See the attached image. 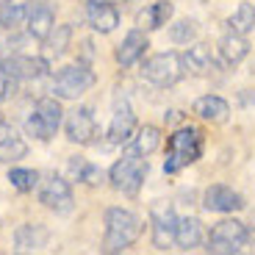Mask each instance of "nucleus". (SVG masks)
Returning a JSON list of instances; mask_svg holds the SVG:
<instances>
[{"label": "nucleus", "mask_w": 255, "mask_h": 255, "mask_svg": "<svg viewBox=\"0 0 255 255\" xmlns=\"http://www.w3.org/2000/svg\"><path fill=\"white\" fill-rule=\"evenodd\" d=\"M141 219L136 217L133 211L128 208H109L106 211V242L103 250L106 253H122L128 250L136 239L141 236Z\"/></svg>", "instance_id": "nucleus-1"}, {"label": "nucleus", "mask_w": 255, "mask_h": 255, "mask_svg": "<svg viewBox=\"0 0 255 255\" xmlns=\"http://www.w3.org/2000/svg\"><path fill=\"white\" fill-rule=\"evenodd\" d=\"M203 155V133L197 128H180L169 136V147H166V161H164V172L175 175L183 166L194 164Z\"/></svg>", "instance_id": "nucleus-2"}, {"label": "nucleus", "mask_w": 255, "mask_h": 255, "mask_svg": "<svg viewBox=\"0 0 255 255\" xmlns=\"http://www.w3.org/2000/svg\"><path fill=\"white\" fill-rule=\"evenodd\" d=\"M147 169H150V166H147V158L128 153L122 161H117V164L111 166L109 180L117 191H122L128 197H136L141 183H144V178H147Z\"/></svg>", "instance_id": "nucleus-3"}, {"label": "nucleus", "mask_w": 255, "mask_h": 255, "mask_svg": "<svg viewBox=\"0 0 255 255\" xmlns=\"http://www.w3.org/2000/svg\"><path fill=\"white\" fill-rule=\"evenodd\" d=\"M186 67H183V56L178 53H158V56H150L141 64V78L153 86H175V83L183 78Z\"/></svg>", "instance_id": "nucleus-4"}, {"label": "nucleus", "mask_w": 255, "mask_h": 255, "mask_svg": "<svg viewBox=\"0 0 255 255\" xmlns=\"http://www.w3.org/2000/svg\"><path fill=\"white\" fill-rule=\"evenodd\" d=\"M250 242V230L244 222L239 219H222L219 225H214L208 236V253H217V255H233V253H242Z\"/></svg>", "instance_id": "nucleus-5"}, {"label": "nucleus", "mask_w": 255, "mask_h": 255, "mask_svg": "<svg viewBox=\"0 0 255 255\" xmlns=\"http://www.w3.org/2000/svg\"><path fill=\"white\" fill-rule=\"evenodd\" d=\"M61 106H58L56 97H45V100H39L36 106H33V111L28 114L25 120V130L33 136V139H53L58 130V125H61Z\"/></svg>", "instance_id": "nucleus-6"}, {"label": "nucleus", "mask_w": 255, "mask_h": 255, "mask_svg": "<svg viewBox=\"0 0 255 255\" xmlns=\"http://www.w3.org/2000/svg\"><path fill=\"white\" fill-rule=\"evenodd\" d=\"M95 86V72L83 64H72V67H64L61 72L53 81V97H61V100H75L83 92H89Z\"/></svg>", "instance_id": "nucleus-7"}, {"label": "nucleus", "mask_w": 255, "mask_h": 255, "mask_svg": "<svg viewBox=\"0 0 255 255\" xmlns=\"http://www.w3.org/2000/svg\"><path fill=\"white\" fill-rule=\"evenodd\" d=\"M150 222H153V244L155 250H169L178 233V214L169 203L158 200L150 205Z\"/></svg>", "instance_id": "nucleus-8"}, {"label": "nucleus", "mask_w": 255, "mask_h": 255, "mask_svg": "<svg viewBox=\"0 0 255 255\" xmlns=\"http://www.w3.org/2000/svg\"><path fill=\"white\" fill-rule=\"evenodd\" d=\"M39 203L45 205V208L56 211V214H70L72 211V189H70V183H67L64 178L50 175V178L42 183V189H39Z\"/></svg>", "instance_id": "nucleus-9"}, {"label": "nucleus", "mask_w": 255, "mask_h": 255, "mask_svg": "<svg viewBox=\"0 0 255 255\" xmlns=\"http://www.w3.org/2000/svg\"><path fill=\"white\" fill-rule=\"evenodd\" d=\"M64 128H67V139L78 141V144H92V141H97V136H100L92 109H75L67 117V125Z\"/></svg>", "instance_id": "nucleus-10"}, {"label": "nucleus", "mask_w": 255, "mask_h": 255, "mask_svg": "<svg viewBox=\"0 0 255 255\" xmlns=\"http://www.w3.org/2000/svg\"><path fill=\"white\" fill-rule=\"evenodd\" d=\"M136 133V114L130 111L125 100L117 103L114 117H111V125H109V141L111 144H125L128 139H133Z\"/></svg>", "instance_id": "nucleus-11"}, {"label": "nucleus", "mask_w": 255, "mask_h": 255, "mask_svg": "<svg viewBox=\"0 0 255 255\" xmlns=\"http://www.w3.org/2000/svg\"><path fill=\"white\" fill-rule=\"evenodd\" d=\"M86 22L95 28L97 33H111L120 25V11L109 0H92L86 6Z\"/></svg>", "instance_id": "nucleus-12"}, {"label": "nucleus", "mask_w": 255, "mask_h": 255, "mask_svg": "<svg viewBox=\"0 0 255 255\" xmlns=\"http://www.w3.org/2000/svg\"><path fill=\"white\" fill-rule=\"evenodd\" d=\"M205 208L217 211V214H233V211L244 208V200L239 191H233L230 186H211L205 189Z\"/></svg>", "instance_id": "nucleus-13"}, {"label": "nucleus", "mask_w": 255, "mask_h": 255, "mask_svg": "<svg viewBox=\"0 0 255 255\" xmlns=\"http://www.w3.org/2000/svg\"><path fill=\"white\" fill-rule=\"evenodd\" d=\"M172 3L169 0H153L150 6H144L139 14H136V25L141 28V31H155V28L166 25L169 22V17H172Z\"/></svg>", "instance_id": "nucleus-14"}, {"label": "nucleus", "mask_w": 255, "mask_h": 255, "mask_svg": "<svg viewBox=\"0 0 255 255\" xmlns=\"http://www.w3.org/2000/svg\"><path fill=\"white\" fill-rule=\"evenodd\" d=\"M28 155V144L17 136L11 125H0V164H14V161L25 158Z\"/></svg>", "instance_id": "nucleus-15"}, {"label": "nucleus", "mask_w": 255, "mask_h": 255, "mask_svg": "<svg viewBox=\"0 0 255 255\" xmlns=\"http://www.w3.org/2000/svg\"><path fill=\"white\" fill-rule=\"evenodd\" d=\"M53 28H56V14H53V6H47V3H39V6L31 8V14H28V36L33 39H47L53 33Z\"/></svg>", "instance_id": "nucleus-16"}, {"label": "nucleus", "mask_w": 255, "mask_h": 255, "mask_svg": "<svg viewBox=\"0 0 255 255\" xmlns=\"http://www.w3.org/2000/svg\"><path fill=\"white\" fill-rule=\"evenodd\" d=\"M6 72L11 78H19V81H31V78H39L42 72L47 70V64L36 56H11L3 61Z\"/></svg>", "instance_id": "nucleus-17"}, {"label": "nucleus", "mask_w": 255, "mask_h": 255, "mask_svg": "<svg viewBox=\"0 0 255 255\" xmlns=\"http://www.w3.org/2000/svg\"><path fill=\"white\" fill-rule=\"evenodd\" d=\"M147 36L141 28H136V31H130L125 39H122V45L117 47V61L122 64V67H130V64H136L141 56H144L147 50Z\"/></svg>", "instance_id": "nucleus-18"}, {"label": "nucleus", "mask_w": 255, "mask_h": 255, "mask_svg": "<svg viewBox=\"0 0 255 255\" xmlns=\"http://www.w3.org/2000/svg\"><path fill=\"white\" fill-rule=\"evenodd\" d=\"M194 114H197L200 120H205V122L219 125V122L228 120L230 106H228V100H222V97H217V95H205V97H200V100L194 103Z\"/></svg>", "instance_id": "nucleus-19"}, {"label": "nucleus", "mask_w": 255, "mask_h": 255, "mask_svg": "<svg viewBox=\"0 0 255 255\" xmlns=\"http://www.w3.org/2000/svg\"><path fill=\"white\" fill-rule=\"evenodd\" d=\"M31 8H33V0H0V25L17 28L19 22H28Z\"/></svg>", "instance_id": "nucleus-20"}, {"label": "nucleus", "mask_w": 255, "mask_h": 255, "mask_svg": "<svg viewBox=\"0 0 255 255\" xmlns=\"http://www.w3.org/2000/svg\"><path fill=\"white\" fill-rule=\"evenodd\" d=\"M219 53H222V61L225 64H239L247 58L250 53V45L244 33H236V31H228L222 39H219Z\"/></svg>", "instance_id": "nucleus-21"}, {"label": "nucleus", "mask_w": 255, "mask_h": 255, "mask_svg": "<svg viewBox=\"0 0 255 255\" xmlns=\"http://www.w3.org/2000/svg\"><path fill=\"white\" fill-rule=\"evenodd\" d=\"M205 239V230H203V222L194 217H186V219H178V233H175V242H178L180 250H194L200 247Z\"/></svg>", "instance_id": "nucleus-22"}, {"label": "nucleus", "mask_w": 255, "mask_h": 255, "mask_svg": "<svg viewBox=\"0 0 255 255\" xmlns=\"http://www.w3.org/2000/svg\"><path fill=\"white\" fill-rule=\"evenodd\" d=\"M161 144V130L155 125H141L139 130H136L133 141H130V150L128 153L133 155H141V158H147L150 153H155Z\"/></svg>", "instance_id": "nucleus-23"}, {"label": "nucleus", "mask_w": 255, "mask_h": 255, "mask_svg": "<svg viewBox=\"0 0 255 255\" xmlns=\"http://www.w3.org/2000/svg\"><path fill=\"white\" fill-rule=\"evenodd\" d=\"M183 67L191 72V75H208L214 70V56H211L208 45H194L186 50L183 56Z\"/></svg>", "instance_id": "nucleus-24"}, {"label": "nucleus", "mask_w": 255, "mask_h": 255, "mask_svg": "<svg viewBox=\"0 0 255 255\" xmlns=\"http://www.w3.org/2000/svg\"><path fill=\"white\" fill-rule=\"evenodd\" d=\"M47 242V230L39 228V225H22L17 230V239H14V250L17 253H33V250L45 247Z\"/></svg>", "instance_id": "nucleus-25"}, {"label": "nucleus", "mask_w": 255, "mask_h": 255, "mask_svg": "<svg viewBox=\"0 0 255 255\" xmlns=\"http://www.w3.org/2000/svg\"><path fill=\"white\" fill-rule=\"evenodd\" d=\"M70 175L75 180H81V183H89V186H97L103 183V169H97L95 164H89L86 158H72L70 161Z\"/></svg>", "instance_id": "nucleus-26"}, {"label": "nucleus", "mask_w": 255, "mask_h": 255, "mask_svg": "<svg viewBox=\"0 0 255 255\" xmlns=\"http://www.w3.org/2000/svg\"><path fill=\"white\" fill-rule=\"evenodd\" d=\"M230 31L236 33H244L247 36L250 31H255V6H250V3H242V6L233 11V17L228 19Z\"/></svg>", "instance_id": "nucleus-27"}, {"label": "nucleus", "mask_w": 255, "mask_h": 255, "mask_svg": "<svg viewBox=\"0 0 255 255\" xmlns=\"http://www.w3.org/2000/svg\"><path fill=\"white\" fill-rule=\"evenodd\" d=\"M169 36H172V42H178V45H189L191 39L197 36V22H194V19H180V22H175V25L169 28Z\"/></svg>", "instance_id": "nucleus-28"}, {"label": "nucleus", "mask_w": 255, "mask_h": 255, "mask_svg": "<svg viewBox=\"0 0 255 255\" xmlns=\"http://www.w3.org/2000/svg\"><path fill=\"white\" fill-rule=\"evenodd\" d=\"M8 180H11V186L17 191H31L33 186H36L39 175L33 172V169H11V172H8Z\"/></svg>", "instance_id": "nucleus-29"}, {"label": "nucleus", "mask_w": 255, "mask_h": 255, "mask_svg": "<svg viewBox=\"0 0 255 255\" xmlns=\"http://www.w3.org/2000/svg\"><path fill=\"white\" fill-rule=\"evenodd\" d=\"M11 83H14V78L8 75L6 67L0 64V103H3V100L8 97V92H11Z\"/></svg>", "instance_id": "nucleus-30"}, {"label": "nucleus", "mask_w": 255, "mask_h": 255, "mask_svg": "<svg viewBox=\"0 0 255 255\" xmlns=\"http://www.w3.org/2000/svg\"><path fill=\"white\" fill-rule=\"evenodd\" d=\"M67 39H70V28H61V36H58V42L56 39H53V53H64V42H67Z\"/></svg>", "instance_id": "nucleus-31"}]
</instances>
